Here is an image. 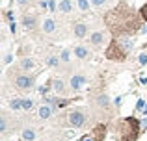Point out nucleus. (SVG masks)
Listing matches in <instances>:
<instances>
[{
	"label": "nucleus",
	"mask_w": 147,
	"mask_h": 141,
	"mask_svg": "<svg viewBox=\"0 0 147 141\" xmlns=\"http://www.w3.org/2000/svg\"><path fill=\"white\" fill-rule=\"evenodd\" d=\"M88 33V26L82 24V22H78V24H75V35L76 37H86Z\"/></svg>",
	"instance_id": "nucleus-7"
},
{
	"label": "nucleus",
	"mask_w": 147,
	"mask_h": 141,
	"mask_svg": "<svg viewBox=\"0 0 147 141\" xmlns=\"http://www.w3.org/2000/svg\"><path fill=\"white\" fill-rule=\"evenodd\" d=\"M22 24L26 26V28H36V17L34 15H24V19H22Z\"/></svg>",
	"instance_id": "nucleus-9"
},
{
	"label": "nucleus",
	"mask_w": 147,
	"mask_h": 141,
	"mask_svg": "<svg viewBox=\"0 0 147 141\" xmlns=\"http://www.w3.org/2000/svg\"><path fill=\"white\" fill-rule=\"evenodd\" d=\"M84 84H86V76H82V74H75V76L71 78V87H73L75 91L80 89Z\"/></svg>",
	"instance_id": "nucleus-6"
},
{
	"label": "nucleus",
	"mask_w": 147,
	"mask_h": 141,
	"mask_svg": "<svg viewBox=\"0 0 147 141\" xmlns=\"http://www.w3.org/2000/svg\"><path fill=\"white\" fill-rule=\"evenodd\" d=\"M58 9H60L61 13H69V11L73 9L71 0H61V2H60V6H58Z\"/></svg>",
	"instance_id": "nucleus-10"
},
{
	"label": "nucleus",
	"mask_w": 147,
	"mask_h": 141,
	"mask_svg": "<svg viewBox=\"0 0 147 141\" xmlns=\"http://www.w3.org/2000/svg\"><path fill=\"white\" fill-rule=\"evenodd\" d=\"M36 138V132L32 130V128H26L24 132H22V141H34Z\"/></svg>",
	"instance_id": "nucleus-14"
},
{
	"label": "nucleus",
	"mask_w": 147,
	"mask_h": 141,
	"mask_svg": "<svg viewBox=\"0 0 147 141\" xmlns=\"http://www.w3.org/2000/svg\"><path fill=\"white\" fill-rule=\"evenodd\" d=\"M104 56H106L108 59H114V61H123V59L127 58V48L121 45V41L114 39V41L110 43V47L106 48Z\"/></svg>",
	"instance_id": "nucleus-3"
},
{
	"label": "nucleus",
	"mask_w": 147,
	"mask_h": 141,
	"mask_svg": "<svg viewBox=\"0 0 147 141\" xmlns=\"http://www.w3.org/2000/svg\"><path fill=\"white\" fill-rule=\"evenodd\" d=\"M99 106H102V108L108 106V97H106V95H100V97H99Z\"/></svg>",
	"instance_id": "nucleus-20"
},
{
	"label": "nucleus",
	"mask_w": 147,
	"mask_h": 141,
	"mask_svg": "<svg viewBox=\"0 0 147 141\" xmlns=\"http://www.w3.org/2000/svg\"><path fill=\"white\" fill-rule=\"evenodd\" d=\"M93 132H95V134H93V138L97 139V141H100V139L104 138V134H106V128H104L102 124H99V126H95V130H93Z\"/></svg>",
	"instance_id": "nucleus-12"
},
{
	"label": "nucleus",
	"mask_w": 147,
	"mask_h": 141,
	"mask_svg": "<svg viewBox=\"0 0 147 141\" xmlns=\"http://www.w3.org/2000/svg\"><path fill=\"white\" fill-rule=\"evenodd\" d=\"M114 102H115V106H121V97H117V98H115Z\"/></svg>",
	"instance_id": "nucleus-31"
},
{
	"label": "nucleus",
	"mask_w": 147,
	"mask_h": 141,
	"mask_svg": "<svg viewBox=\"0 0 147 141\" xmlns=\"http://www.w3.org/2000/svg\"><path fill=\"white\" fill-rule=\"evenodd\" d=\"M11 108H13V110H21L22 108V100H11Z\"/></svg>",
	"instance_id": "nucleus-22"
},
{
	"label": "nucleus",
	"mask_w": 147,
	"mask_h": 141,
	"mask_svg": "<svg viewBox=\"0 0 147 141\" xmlns=\"http://www.w3.org/2000/svg\"><path fill=\"white\" fill-rule=\"evenodd\" d=\"M58 63H60V59H58V58H54V56H50V58L47 59V65H50V67H56Z\"/></svg>",
	"instance_id": "nucleus-21"
},
{
	"label": "nucleus",
	"mask_w": 147,
	"mask_h": 141,
	"mask_svg": "<svg viewBox=\"0 0 147 141\" xmlns=\"http://www.w3.org/2000/svg\"><path fill=\"white\" fill-rule=\"evenodd\" d=\"M21 65H22V69L28 71V69H32V67H34V61H32V59H22Z\"/></svg>",
	"instance_id": "nucleus-17"
},
{
	"label": "nucleus",
	"mask_w": 147,
	"mask_h": 141,
	"mask_svg": "<svg viewBox=\"0 0 147 141\" xmlns=\"http://www.w3.org/2000/svg\"><path fill=\"white\" fill-rule=\"evenodd\" d=\"M54 89H56L58 93H61V91H63V82H61V80H54Z\"/></svg>",
	"instance_id": "nucleus-18"
},
{
	"label": "nucleus",
	"mask_w": 147,
	"mask_h": 141,
	"mask_svg": "<svg viewBox=\"0 0 147 141\" xmlns=\"http://www.w3.org/2000/svg\"><path fill=\"white\" fill-rule=\"evenodd\" d=\"M106 24L115 35H129L134 30L140 28V17L136 15V11H132L127 4H119L117 7L110 11L106 15Z\"/></svg>",
	"instance_id": "nucleus-1"
},
{
	"label": "nucleus",
	"mask_w": 147,
	"mask_h": 141,
	"mask_svg": "<svg viewBox=\"0 0 147 141\" xmlns=\"http://www.w3.org/2000/svg\"><path fill=\"white\" fill-rule=\"evenodd\" d=\"M140 17H142V19H144V21L147 22V4H145V6L140 9Z\"/></svg>",
	"instance_id": "nucleus-23"
},
{
	"label": "nucleus",
	"mask_w": 147,
	"mask_h": 141,
	"mask_svg": "<svg viewBox=\"0 0 147 141\" xmlns=\"http://www.w3.org/2000/svg\"><path fill=\"white\" fill-rule=\"evenodd\" d=\"M50 113H52V108H50V106H41L39 108V117L41 119H49Z\"/></svg>",
	"instance_id": "nucleus-13"
},
{
	"label": "nucleus",
	"mask_w": 147,
	"mask_h": 141,
	"mask_svg": "<svg viewBox=\"0 0 147 141\" xmlns=\"http://www.w3.org/2000/svg\"><path fill=\"white\" fill-rule=\"evenodd\" d=\"M6 126H7L6 119H2V121H0V132H6Z\"/></svg>",
	"instance_id": "nucleus-26"
},
{
	"label": "nucleus",
	"mask_w": 147,
	"mask_h": 141,
	"mask_svg": "<svg viewBox=\"0 0 147 141\" xmlns=\"http://www.w3.org/2000/svg\"><path fill=\"white\" fill-rule=\"evenodd\" d=\"M34 108V100L32 98H24L22 100V110H32Z\"/></svg>",
	"instance_id": "nucleus-16"
},
{
	"label": "nucleus",
	"mask_w": 147,
	"mask_h": 141,
	"mask_svg": "<svg viewBox=\"0 0 147 141\" xmlns=\"http://www.w3.org/2000/svg\"><path fill=\"white\" fill-rule=\"evenodd\" d=\"M91 4H93V6H102L104 2H106V0H90Z\"/></svg>",
	"instance_id": "nucleus-27"
},
{
	"label": "nucleus",
	"mask_w": 147,
	"mask_h": 141,
	"mask_svg": "<svg viewBox=\"0 0 147 141\" xmlns=\"http://www.w3.org/2000/svg\"><path fill=\"white\" fill-rule=\"evenodd\" d=\"M140 121L136 117H127L119 124V134H121V141H136L140 136Z\"/></svg>",
	"instance_id": "nucleus-2"
},
{
	"label": "nucleus",
	"mask_w": 147,
	"mask_h": 141,
	"mask_svg": "<svg viewBox=\"0 0 147 141\" xmlns=\"http://www.w3.org/2000/svg\"><path fill=\"white\" fill-rule=\"evenodd\" d=\"M142 33H147V24L144 26V28H142Z\"/></svg>",
	"instance_id": "nucleus-34"
},
{
	"label": "nucleus",
	"mask_w": 147,
	"mask_h": 141,
	"mask_svg": "<svg viewBox=\"0 0 147 141\" xmlns=\"http://www.w3.org/2000/svg\"><path fill=\"white\" fill-rule=\"evenodd\" d=\"M19 4H21V6H24V4H28V0H17Z\"/></svg>",
	"instance_id": "nucleus-33"
},
{
	"label": "nucleus",
	"mask_w": 147,
	"mask_h": 141,
	"mask_svg": "<svg viewBox=\"0 0 147 141\" xmlns=\"http://www.w3.org/2000/svg\"><path fill=\"white\" fill-rule=\"evenodd\" d=\"M82 141H93V138H84Z\"/></svg>",
	"instance_id": "nucleus-35"
},
{
	"label": "nucleus",
	"mask_w": 147,
	"mask_h": 141,
	"mask_svg": "<svg viewBox=\"0 0 147 141\" xmlns=\"http://www.w3.org/2000/svg\"><path fill=\"white\" fill-rule=\"evenodd\" d=\"M91 43H93L95 47H100V45L104 43V33L102 32H95L93 35H91Z\"/></svg>",
	"instance_id": "nucleus-8"
},
{
	"label": "nucleus",
	"mask_w": 147,
	"mask_h": 141,
	"mask_svg": "<svg viewBox=\"0 0 147 141\" xmlns=\"http://www.w3.org/2000/svg\"><path fill=\"white\" fill-rule=\"evenodd\" d=\"M15 86L19 87V89H30V87L34 86V78L32 76H26V74H21L15 78Z\"/></svg>",
	"instance_id": "nucleus-5"
},
{
	"label": "nucleus",
	"mask_w": 147,
	"mask_h": 141,
	"mask_svg": "<svg viewBox=\"0 0 147 141\" xmlns=\"http://www.w3.org/2000/svg\"><path fill=\"white\" fill-rule=\"evenodd\" d=\"M75 56H76V58H88V50H86V48H84V47H75Z\"/></svg>",
	"instance_id": "nucleus-15"
},
{
	"label": "nucleus",
	"mask_w": 147,
	"mask_h": 141,
	"mask_svg": "<svg viewBox=\"0 0 147 141\" xmlns=\"http://www.w3.org/2000/svg\"><path fill=\"white\" fill-rule=\"evenodd\" d=\"M76 2H78V7L82 11H86L88 7H90V2H88V0H76Z\"/></svg>",
	"instance_id": "nucleus-19"
},
{
	"label": "nucleus",
	"mask_w": 147,
	"mask_h": 141,
	"mask_svg": "<svg viewBox=\"0 0 147 141\" xmlns=\"http://www.w3.org/2000/svg\"><path fill=\"white\" fill-rule=\"evenodd\" d=\"M138 61H140V65H147V54H140Z\"/></svg>",
	"instance_id": "nucleus-24"
},
{
	"label": "nucleus",
	"mask_w": 147,
	"mask_h": 141,
	"mask_svg": "<svg viewBox=\"0 0 147 141\" xmlns=\"http://www.w3.org/2000/svg\"><path fill=\"white\" fill-rule=\"evenodd\" d=\"M9 61H11V56H9V54H7V56H6V58H4V63H9Z\"/></svg>",
	"instance_id": "nucleus-32"
},
{
	"label": "nucleus",
	"mask_w": 147,
	"mask_h": 141,
	"mask_svg": "<svg viewBox=\"0 0 147 141\" xmlns=\"http://www.w3.org/2000/svg\"><path fill=\"white\" fill-rule=\"evenodd\" d=\"M43 30H45L47 33H52L54 30H56V22H54L52 19H47V21L43 22Z\"/></svg>",
	"instance_id": "nucleus-11"
},
{
	"label": "nucleus",
	"mask_w": 147,
	"mask_h": 141,
	"mask_svg": "<svg viewBox=\"0 0 147 141\" xmlns=\"http://www.w3.org/2000/svg\"><path fill=\"white\" fill-rule=\"evenodd\" d=\"M9 28H11V32L15 33V30H17V24H15V22H11V24H9Z\"/></svg>",
	"instance_id": "nucleus-30"
},
{
	"label": "nucleus",
	"mask_w": 147,
	"mask_h": 141,
	"mask_svg": "<svg viewBox=\"0 0 147 141\" xmlns=\"http://www.w3.org/2000/svg\"><path fill=\"white\" fill-rule=\"evenodd\" d=\"M136 108H138V110H145V102H144V100H138Z\"/></svg>",
	"instance_id": "nucleus-28"
},
{
	"label": "nucleus",
	"mask_w": 147,
	"mask_h": 141,
	"mask_svg": "<svg viewBox=\"0 0 147 141\" xmlns=\"http://www.w3.org/2000/svg\"><path fill=\"white\" fill-rule=\"evenodd\" d=\"M145 113H147V108H145Z\"/></svg>",
	"instance_id": "nucleus-36"
},
{
	"label": "nucleus",
	"mask_w": 147,
	"mask_h": 141,
	"mask_svg": "<svg viewBox=\"0 0 147 141\" xmlns=\"http://www.w3.org/2000/svg\"><path fill=\"white\" fill-rule=\"evenodd\" d=\"M49 9H56V0H49Z\"/></svg>",
	"instance_id": "nucleus-29"
},
{
	"label": "nucleus",
	"mask_w": 147,
	"mask_h": 141,
	"mask_svg": "<svg viewBox=\"0 0 147 141\" xmlns=\"http://www.w3.org/2000/svg\"><path fill=\"white\" fill-rule=\"evenodd\" d=\"M61 61H69V50H63V52H61Z\"/></svg>",
	"instance_id": "nucleus-25"
},
{
	"label": "nucleus",
	"mask_w": 147,
	"mask_h": 141,
	"mask_svg": "<svg viewBox=\"0 0 147 141\" xmlns=\"http://www.w3.org/2000/svg\"><path fill=\"white\" fill-rule=\"evenodd\" d=\"M69 123H71V126L80 128L84 123H86V117H84V113H82V112L75 110V112H71V113H69Z\"/></svg>",
	"instance_id": "nucleus-4"
}]
</instances>
